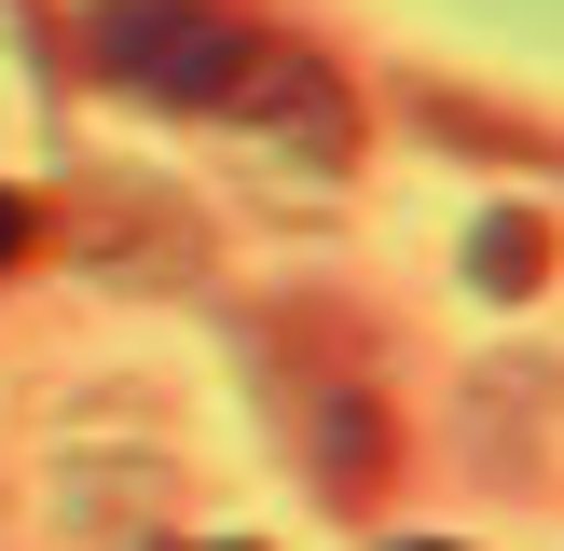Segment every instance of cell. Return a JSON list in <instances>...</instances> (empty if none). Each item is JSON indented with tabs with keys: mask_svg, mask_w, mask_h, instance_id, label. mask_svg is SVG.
<instances>
[{
	"mask_svg": "<svg viewBox=\"0 0 564 551\" xmlns=\"http://www.w3.org/2000/svg\"><path fill=\"white\" fill-rule=\"evenodd\" d=\"M97 69L124 83V97H165V110H207L220 69L248 55V14L235 0H97Z\"/></svg>",
	"mask_w": 564,
	"mask_h": 551,
	"instance_id": "1",
	"label": "cell"
},
{
	"mask_svg": "<svg viewBox=\"0 0 564 551\" xmlns=\"http://www.w3.org/2000/svg\"><path fill=\"white\" fill-rule=\"evenodd\" d=\"M290 358H303L290 413H303V455H317V483L345 496V510H372V496H386V468H400V428H386L372 358H358L330 317H303V331H290Z\"/></svg>",
	"mask_w": 564,
	"mask_h": 551,
	"instance_id": "2",
	"label": "cell"
},
{
	"mask_svg": "<svg viewBox=\"0 0 564 551\" xmlns=\"http://www.w3.org/2000/svg\"><path fill=\"white\" fill-rule=\"evenodd\" d=\"M220 125H248V138H275V152H303V165H345L358 152V97L330 83V55H303V42H275V28H248V55L220 69Z\"/></svg>",
	"mask_w": 564,
	"mask_h": 551,
	"instance_id": "3",
	"label": "cell"
},
{
	"mask_svg": "<svg viewBox=\"0 0 564 551\" xmlns=\"http://www.w3.org/2000/svg\"><path fill=\"white\" fill-rule=\"evenodd\" d=\"M468 276H482L496 303H538V290H551V220H538V207H496L482 235H468Z\"/></svg>",
	"mask_w": 564,
	"mask_h": 551,
	"instance_id": "4",
	"label": "cell"
},
{
	"mask_svg": "<svg viewBox=\"0 0 564 551\" xmlns=\"http://www.w3.org/2000/svg\"><path fill=\"white\" fill-rule=\"evenodd\" d=\"M0 262H42V207L28 193H0Z\"/></svg>",
	"mask_w": 564,
	"mask_h": 551,
	"instance_id": "5",
	"label": "cell"
},
{
	"mask_svg": "<svg viewBox=\"0 0 564 551\" xmlns=\"http://www.w3.org/2000/svg\"><path fill=\"white\" fill-rule=\"evenodd\" d=\"M165 551H180V538H165ZM207 551H262V538H207Z\"/></svg>",
	"mask_w": 564,
	"mask_h": 551,
	"instance_id": "6",
	"label": "cell"
},
{
	"mask_svg": "<svg viewBox=\"0 0 564 551\" xmlns=\"http://www.w3.org/2000/svg\"><path fill=\"white\" fill-rule=\"evenodd\" d=\"M413 551H455V538H413Z\"/></svg>",
	"mask_w": 564,
	"mask_h": 551,
	"instance_id": "7",
	"label": "cell"
}]
</instances>
